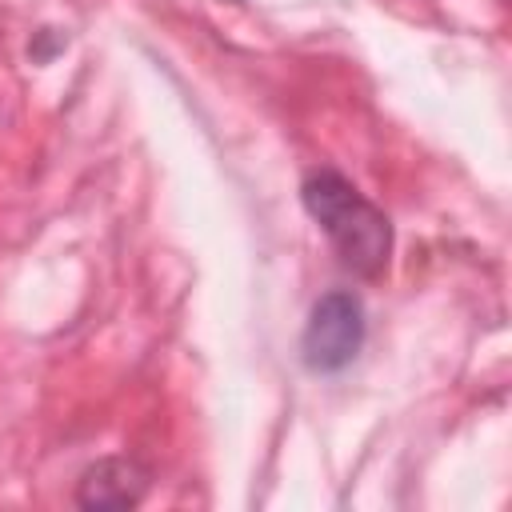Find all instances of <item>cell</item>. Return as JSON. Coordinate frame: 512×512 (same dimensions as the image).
I'll return each instance as SVG.
<instances>
[{
    "label": "cell",
    "instance_id": "1",
    "mask_svg": "<svg viewBox=\"0 0 512 512\" xmlns=\"http://www.w3.org/2000/svg\"><path fill=\"white\" fill-rule=\"evenodd\" d=\"M304 208L328 232L340 260L360 276H380L392 252V228L376 204H368L340 172L316 168L304 180Z\"/></svg>",
    "mask_w": 512,
    "mask_h": 512
},
{
    "label": "cell",
    "instance_id": "2",
    "mask_svg": "<svg viewBox=\"0 0 512 512\" xmlns=\"http://www.w3.org/2000/svg\"><path fill=\"white\" fill-rule=\"evenodd\" d=\"M364 344V308L352 292H328L312 304L304 328V364L312 372L344 368Z\"/></svg>",
    "mask_w": 512,
    "mask_h": 512
},
{
    "label": "cell",
    "instance_id": "3",
    "mask_svg": "<svg viewBox=\"0 0 512 512\" xmlns=\"http://www.w3.org/2000/svg\"><path fill=\"white\" fill-rule=\"evenodd\" d=\"M144 492V476L128 460H100L80 480V504L84 508H128Z\"/></svg>",
    "mask_w": 512,
    "mask_h": 512
}]
</instances>
